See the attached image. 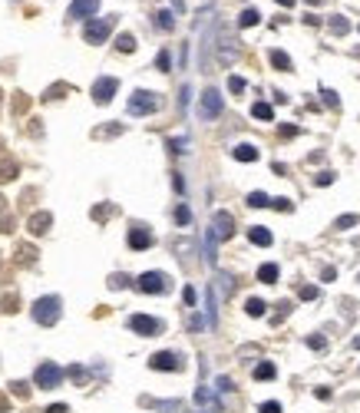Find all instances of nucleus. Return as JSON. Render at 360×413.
<instances>
[{
    "mask_svg": "<svg viewBox=\"0 0 360 413\" xmlns=\"http://www.w3.org/2000/svg\"><path fill=\"white\" fill-rule=\"evenodd\" d=\"M155 27H159V30H172V27H175L172 10H159V14H155Z\"/></svg>",
    "mask_w": 360,
    "mask_h": 413,
    "instance_id": "nucleus-20",
    "label": "nucleus"
},
{
    "mask_svg": "<svg viewBox=\"0 0 360 413\" xmlns=\"http://www.w3.org/2000/svg\"><path fill=\"white\" fill-rule=\"evenodd\" d=\"M126 285H129L126 274H112V278H109V288H126Z\"/></svg>",
    "mask_w": 360,
    "mask_h": 413,
    "instance_id": "nucleus-36",
    "label": "nucleus"
},
{
    "mask_svg": "<svg viewBox=\"0 0 360 413\" xmlns=\"http://www.w3.org/2000/svg\"><path fill=\"white\" fill-rule=\"evenodd\" d=\"M222 106H225V99H222V93H218L215 86L212 89H205L202 93V103H199V119H215L218 112H222Z\"/></svg>",
    "mask_w": 360,
    "mask_h": 413,
    "instance_id": "nucleus-5",
    "label": "nucleus"
},
{
    "mask_svg": "<svg viewBox=\"0 0 360 413\" xmlns=\"http://www.w3.org/2000/svg\"><path fill=\"white\" fill-rule=\"evenodd\" d=\"M149 367L152 370H182V357H178L175 350H159V354H152Z\"/></svg>",
    "mask_w": 360,
    "mask_h": 413,
    "instance_id": "nucleus-10",
    "label": "nucleus"
},
{
    "mask_svg": "<svg viewBox=\"0 0 360 413\" xmlns=\"http://www.w3.org/2000/svg\"><path fill=\"white\" fill-rule=\"evenodd\" d=\"M47 413H70V406H66V403H53Z\"/></svg>",
    "mask_w": 360,
    "mask_h": 413,
    "instance_id": "nucleus-42",
    "label": "nucleus"
},
{
    "mask_svg": "<svg viewBox=\"0 0 360 413\" xmlns=\"http://www.w3.org/2000/svg\"><path fill=\"white\" fill-rule=\"evenodd\" d=\"M353 225H360V215H340V218L334 222V228L344 231V228H353Z\"/></svg>",
    "mask_w": 360,
    "mask_h": 413,
    "instance_id": "nucleus-25",
    "label": "nucleus"
},
{
    "mask_svg": "<svg viewBox=\"0 0 360 413\" xmlns=\"http://www.w3.org/2000/svg\"><path fill=\"white\" fill-rule=\"evenodd\" d=\"M60 314H63V301H60L56 294H47V298H37V301H33V321H37V324L50 327V324L60 321Z\"/></svg>",
    "mask_w": 360,
    "mask_h": 413,
    "instance_id": "nucleus-1",
    "label": "nucleus"
},
{
    "mask_svg": "<svg viewBox=\"0 0 360 413\" xmlns=\"http://www.w3.org/2000/svg\"><path fill=\"white\" fill-rule=\"evenodd\" d=\"M60 380H63V370H60V367L56 364H40L37 367V373H33V383H37V387L40 390H53V387H60Z\"/></svg>",
    "mask_w": 360,
    "mask_h": 413,
    "instance_id": "nucleus-6",
    "label": "nucleus"
},
{
    "mask_svg": "<svg viewBox=\"0 0 360 413\" xmlns=\"http://www.w3.org/2000/svg\"><path fill=\"white\" fill-rule=\"evenodd\" d=\"M96 10H99V0H73L66 17H70V20H86V17H93Z\"/></svg>",
    "mask_w": 360,
    "mask_h": 413,
    "instance_id": "nucleus-11",
    "label": "nucleus"
},
{
    "mask_svg": "<svg viewBox=\"0 0 360 413\" xmlns=\"http://www.w3.org/2000/svg\"><path fill=\"white\" fill-rule=\"evenodd\" d=\"M215 390H218V393H228V390H232V380H228V377H218V380H215Z\"/></svg>",
    "mask_w": 360,
    "mask_h": 413,
    "instance_id": "nucleus-35",
    "label": "nucleus"
},
{
    "mask_svg": "<svg viewBox=\"0 0 360 413\" xmlns=\"http://www.w3.org/2000/svg\"><path fill=\"white\" fill-rule=\"evenodd\" d=\"M248 241H251V245H258V248H268L274 238H271V231L264 228V225H255V228H248Z\"/></svg>",
    "mask_w": 360,
    "mask_h": 413,
    "instance_id": "nucleus-14",
    "label": "nucleus"
},
{
    "mask_svg": "<svg viewBox=\"0 0 360 413\" xmlns=\"http://www.w3.org/2000/svg\"><path fill=\"white\" fill-rule=\"evenodd\" d=\"M129 327L136 334H142V337H155V334L162 331V321L149 318V314H132V318H129Z\"/></svg>",
    "mask_w": 360,
    "mask_h": 413,
    "instance_id": "nucleus-9",
    "label": "nucleus"
},
{
    "mask_svg": "<svg viewBox=\"0 0 360 413\" xmlns=\"http://www.w3.org/2000/svg\"><path fill=\"white\" fill-rule=\"evenodd\" d=\"M324 344H327V337H320V334H311V337H307V347H314V350H320Z\"/></svg>",
    "mask_w": 360,
    "mask_h": 413,
    "instance_id": "nucleus-33",
    "label": "nucleus"
},
{
    "mask_svg": "<svg viewBox=\"0 0 360 413\" xmlns=\"http://www.w3.org/2000/svg\"><path fill=\"white\" fill-rule=\"evenodd\" d=\"M112 27H116V17H103V20H86V27H83V37H86V43H103L106 37L112 33Z\"/></svg>",
    "mask_w": 360,
    "mask_h": 413,
    "instance_id": "nucleus-4",
    "label": "nucleus"
},
{
    "mask_svg": "<svg viewBox=\"0 0 360 413\" xmlns=\"http://www.w3.org/2000/svg\"><path fill=\"white\" fill-rule=\"evenodd\" d=\"M136 288L145 291V294H165L168 288H172V281H168L165 271H145V274H139Z\"/></svg>",
    "mask_w": 360,
    "mask_h": 413,
    "instance_id": "nucleus-3",
    "label": "nucleus"
},
{
    "mask_svg": "<svg viewBox=\"0 0 360 413\" xmlns=\"http://www.w3.org/2000/svg\"><path fill=\"white\" fill-rule=\"evenodd\" d=\"M314 182H317V185H330V182H334V172H317Z\"/></svg>",
    "mask_w": 360,
    "mask_h": 413,
    "instance_id": "nucleus-39",
    "label": "nucleus"
},
{
    "mask_svg": "<svg viewBox=\"0 0 360 413\" xmlns=\"http://www.w3.org/2000/svg\"><path fill=\"white\" fill-rule=\"evenodd\" d=\"M297 298H301V301H314V298H317V288L314 285H301L297 288Z\"/></svg>",
    "mask_w": 360,
    "mask_h": 413,
    "instance_id": "nucleus-28",
    "label": "nucleus"
},
{
    "mask_svg": "<svg viewBox=\"0 0 360 413\" xmlns=\"http://www.w3.org/2000/svg\"><path fill=\"white\" fill-rule=\"evenodd\" d=\"M258 20H261V14H258L255 7H248V10H241L238 14V27H255Z\"/></svg>",
    "mask_w": 360,
    "mask_h": 413,
    "instance_id": "nucleus-19",
    "label": "nucleus"
},
{
    "mask_svg": "<svg viewBox=\"0 0 360 413\" xmlns=\"http://www.w3.org/2000/svg\"><path fill=\"white\" fill-rule=\"evenodd\" d=\"M14 175H17V166H14V162H7V166H0V182H10Z\"/></svg>",
    "mask_w": 360,
    "mask_h": 413,
    "instance_id": "nucleus-30",
    "label": "nucleus"
},
{
    "mask_svg": "<svg viewBox=\"0 0 360 413\" xmlns=\"http://www.w3.org/2000/svg\"><path fill=\"white\" fill-rule=\"evenodd\" d=\"M116 50H122V53H132V50H136V37H132V33H122L119 40H116Z\"/></svg>",
    "mask_w": 360,
    "mask_h": 413,
    "instance_id": "nucleus-23",
    "label": "nucleus"
},
{
    "mask_svg": "<svg viewBox=\"0 0 360 413\" xmlns=\"http://www.w3.org/2000/svg\"><path fill=\"white\" fill-rule=\"evenodd\" d=\"M330 30H334L337 37H340V33H347V30H350V24H347L344 17H330Z\"/></svg>",
    "mask_w": 360,
    "mask_h": 413,
    "instance_id": "nucleus-27",
    "label": "nucleus"
},
{
    "mask_svg": "<svg viewBox=\"0 0 360 413\" xmlns=\"http://www.w3.org/2000/svg\"><path fill=\"white\" fill-rule=\"evenodd\" d=\"M274 373H278V370H274V364H268V360H264V364L255 367V380H271Z\"/></svg>",
    "mask_w": 360,
    "mask_h": 413,
    "instance_id": "nucleus-21",
    "label": "nucleus"
},
{
    "mask_svg": "<svg viewBox=\"0 0 360 413\" xmlns=\"http://www.w3.org/2000/svg\"><path fill=\"white\" fill-rule=\"evenodd\" d=\"M324 103H327V106H337V93H330V89H324Z\"/></svg>",
    "mask_w": 360,
    "mask_h": 413,
    "instance_id": "nucleus-41",
    "label": "nucleus"
},
{
    "mask_svg": "<svg viewBox=\"0 0 360 413\" xmlns=\"http://www.w3.org/2000/svg\"><path fill=\"white\" fill-rule=\"evenodd\" d=\"M235 235V218L228 212H215L212 215V238L215 241H228Z\"/></svg>",
    "mask_w": 360,
    "mask_h": 413,
    "instance_id": "nucleus-7",
    "label": "nucleus"
},
{
    "mask_svg": "<svg viewBox=\"0 0 360 413\" xmlns=\"http://www.w3.org/2000/svg\"><path fill=\"white\" fill-rule=\"evenodd\" d=\"M70 377L76 383H83V380H86V370H83V367H70Z\"/></svg>",
    "mask_w": 360,
    "mask_h": 413,
    "instance_id": "nucleus-38",
    "label": "nucleus"
},
{
    "mask_svg": "<svg viewBox=\"0 0 360 413\" xmlns=\"http://www.w3.org/2000/svg\"><path fill=\"white\" fill-rule=\"evenodd\" d=\"M182 298H185V304H189V308H195V288H185Z\"/></svg>",
    "mask_w": 360,
    "mask_h": 413,
    "instance_id": "nucleus-40",
    "label": "nucleus"
},
{
    "mask_svg": "<svg viewBox=\"0 0 360 413\" xmlns=\"http://www.w3.org/2000/svg\"><path fill=\"white\" fill-rule=\"evenodd\" d=\"M168 149L172 152H189V139H168Z\"/></svg>",
    "mask_w": 360,
    "mask_h": 413,
    "instance_id": "nucleus-32",
    "label": "nucleus"
},
{
    "mask_svg": "<svg viewBox=\"0 0 360 413\" xmlns=\"http://www.w3.org/2000/svg\"><path fill=\"white\" fill-rule=\"evenodd\" d=\"M278 264H261V268H258V281H261V285H274V281H278Z\"/></svg>",
    "mask_w": 360,
    "mask_h": 413,
    "instance_id": "nucleus-18",
    "label": "nucleus"
},
{
    "mask_svg": "<svg viewBox=\"0 0 360 413\" xmlns=\"http://www.w3.org/2000/svg\"><path fill=\"white\" fill-rule=\"evenodd\" d=\"M228 89H232V93H245V80H241V76H232V80H228Z\"/></svg>",
    "mask_w": 360,
    "mask_h": 413,
    "instance_id": "nucleus-34",
    "label": "nucleus"
},
{
    "mask_svg": "<svg viewBox=\"0 0 360 413\" xmlns=\"http://www.w3.org/2000/svg\"><path fill=\"white\" fill-rule=\"evenodd\" d=\"M274 4H281V7H291V4H294V0H274Z\"/></svg>",
    "mask_w": 360,
    "mask_h": 413,
    "instance_id": "nucleus-45",
    "label": "nucleus"
},
{
    "mask_svg": "<svg viewBox=\"0 0 360 413\" xmlns=\"http://www.w3.org/2000/svg\"><path fill=\"white\" fill-rule=\"evenodd\" d=\"M116 89H119V80L116 76H99L96 83H93V99H96L99 106H106L116 96Z\"/></svg>",
    "mask_w": 360,
    "mask_h": 413,
    "instance_id": "nucleus-8",
    "label": "nucleus"
},
{
    "mask_svg": "<svg viewBox=\"0 0 360 413\" xmlns=\"http://www.w3.org/2000/svg\"><path fill=\"white\" fill-rule=\"evenodd\" d=\"M261 413H281V403L278 400H268V403H261Z\"/></svg>",
    "mask_w": 360,
    "mask_h": 413,
    "instance_id": "nucleus-37",
    "label": "nucleus"
},
{
    "mask_svg": "<svg viewBox=\"0 0 360 413\" xmlns=\"http://www.w3.org/2000/svg\"><path fill=\"white\" fill-rule=\"evenodd\" d=\"M152 245V231L145 228V225H132L129 228V248H136V251H142V248Z\"/></svg>",
    "mask_w": 360,
    "mask_h": 413,
    "instance_id": "nucleus-13",
    "label": "nucleus"
},
{
    "mask_svg": "<svg viewBox=\"0 0 360 413\" xmlns=\"http://www.w3.org/2000/svg\"><path fill=\"white\" fill-rule=\"evenodd\" d=\"M50 222H53V215H50V212H37V215L30 218V231H33V235H47V231H50Z\"/></svg>",
    "mask_w": 360,
    "mask_h": 413,
    "instance_id": "nucleus-15",
    "label": "nucleus"
},
{
    "mask_svg": "<svg viewBox=\"0 0 360 413\" xmlns=\"http://www.w3.org/2000/svg\"><path fill=\"white\" fill-rule=\"evenodd\" d=\"M271 66L274 70H284V73L294 70V66H291V56L284 53V50H271Z\"/></svg>",
    "mask_w": 360,
    "mask_h": 413,
    "instance_id": "nucleus-17",
    "label": "nucleus"
},
{
    "mask_svg": "<svg viewBox=\"0 0 360 413\" xmlns=\"http://www.w3.org/2000/svg\"><path fill=\"white\" fill-rule=\"evenodd\" d=\"M232 156H235L238 162H255V159H258V149H255L251 143H241V146H235Z\"/></svg>",
    "mask_w": 360,
    "mask_h": 413,
    "instance_id": "nucleus-16",
    "label": "nucleus"
},
{
    "mask_svg": "<svg viewBox=\"0 0 360 413\" xmlns=\"http://www.w3.org/2000/svg\"><path fill=\"white\" fill-rule=\"evenodd\" d=\"M155 66H159V70H162V73H165V70H168V66H172V56H168V50H162V53H159V56H155Z\"/></svg>",
    "mask_w": 360,
    "mask_h": 413,
    "instance_id": "nucleus-31",
    "label": "nucleus"
},
{
    "mask_svg": "<svg viewBox=\"0 0 360 413\" xmlns=\"http://www.w3.org/2000/svg\"><path fill=\"white\" fill-rule=\"evenodd\" d=\"M235 56H238V40H235V37L218 33V60L228 66V63H235Z\"/></svg>",
    "mask_w": 360,
    "mask_h": 413,
    "instance_id": "nucleus-12",
    "label": "nucleus"
},
{
    "mask_svg": "<svg viewBox=\"0 0 360 413\" xmlns=\"http://www.w3.org/2000/svg\"><path fill=\"white\" fill-rule=\"evenodd\" d=\"M248 205H251V208H264V205H271V199H268L264 192H251V195H248Z\"/></svg>",
    "mask_w": 360,
    "mask_h": 413,
    "instance_id": "nucleus-26",
    "label": "nucleus"
},
{
    "mask_svg": "<svg viewBox=\"0 0 360 413\" xmlns=\"http://www.w3.org/2000/svg\"><path fill=\"white\" fill-rule=\"evenodd\" d=\"M251 116H255V119H264V122H268L274 112H271V106H268V103H255V106H251Z\"/></svg>",
    "mask_w": 360,
    "mask_h": 413,
    "instance_id": "nucleus-24",
    "label": "nucleus"
},
{
    "mask_svg": "<svg viewBox=\"0 0 360 413\" xmlns=\"http://www.w3.org/2000/svg\"><path fill=\"white\" fill-rule=\"evenodd\" d=\"M353 350H360V337H357V341H353Z\"/></svg>",
    "mask_w": 360,
    "mask_h": 413,
    "instance_id": "nucleus-46",
    "label": "nucleus"
},
{
    "mask_svg": "<svg viewBox=\"0 0 360 413\" xmlns=\"http://www.w3.org/2000/svg\"><path fill=\"white\" fill-rule=\"evenodd\" d=\"M159 106H162V99L155 93H149V89H136L132 99H129V112H132V116H149V112H155Z\"/></svg>",
    "mask_w": 360,
    "mask_h": 413,
    "instance_id": "nucleus-2",
    "label": "nucleus"
},
{
    "mask_svg": "<svg viewBox=\"0 0 360 413\" xmlns=\"http://www.w3.org/2000/svg\"><path fill=\"white\" fill-rule=\"evenodd\" d=\"M334 274H337L334 268H324V271H320V278H324V281H334Z\"/></svg>",
    "mask_w": 360,
    "mask_h": 413,
    "instance_id": "nucleus-44",
    "label": "nucleus"
},
{
    "mask_svg": "<svg viewBox=\"0 0 360 413\" xmlns=\"http://www.w3.org/2000/svg\"><path fill=\"white\" fill-rule=\"evenodd\" d=\"M245 311H248L251 318H261L264 314V301L261 298H248V301H245Z\"/></svg>",
    "mask_w": 360,
    "mask_h": 413,
    "instance_id": "nucleus-22",
    "label": "nucleus"
},
{
    "mask_svg": "<svg viewBox=\"0 0 360 413\" xmlns=\"http://www.w3.org/2000/svg\"><path fill=\"white\" fill-rule=\"evenodd\" d=\"M189 96H192V89H189V86H182V99H178V103H182V109L189 106Z\"/></svg>",
    "mask_w": 360,
    "mask_h": 413,
    "instance_id": "nucleus-43",
    "label": "nucleus"
},
{
    "mask_svg": "<svg viewBox=\"0 0 360 413\" xmlns=\"http://www.w3.org/2000/svg\"><path fill=\"white\" fill-rule=\"evenodd\" d=\"M175 222H178V225H189V222H192V212H189V205H178V208H175Z\"/></svg>",
    "mask_w": 360,
    "mask_h": 413,
    "instance_id": "nucleus-29",
    "label": "nucleus"
}]
</instances>
